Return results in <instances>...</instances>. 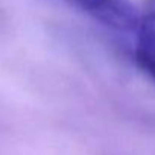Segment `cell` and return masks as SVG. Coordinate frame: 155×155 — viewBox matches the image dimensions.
I'll return each mask as SVG.
<instances>
[{"mask_svg":"<svg viewBox=\"0 0 155 155\" xmlns=\"http://www.w3.org/2000/svg\"><path fill=\"white\" fill-rule=\"evenodd\" d=\"M135 35V62L155 81V0H143Z\"/></svg>","mask_w":155,"mask_h":155,"instance_id":"2","label":"cell"},{"mask_svg":"<svg viewBox=\"0 0 155 155\" xmlns=\"http://www.w3.org/2000/svg\"><path fill=\"white\" fill-rule=\"evenodd\" d=\"M102 25L119 32H137L140 11L131 0H67Z\"/></svg>","mask_w":155,"mask_h":155,"instance_id":"1","label":"cell"}]
</instances>
